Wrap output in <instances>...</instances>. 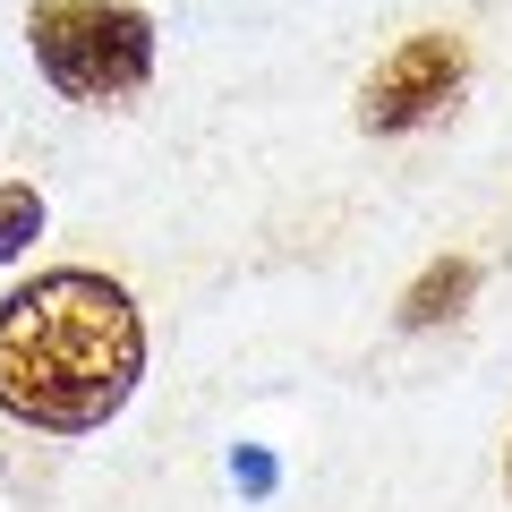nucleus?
<instances>
[{
	"mask_svg": "<svg viewBox=\"0 0 512 512\" xmlns=\"http://www.w3.org/2000/svg\"><path fill=\"white\" fill-rule=\"evenodd\" d=\"M146 384V316L94 265H43L0 299V419L103 436Z\"/></svg>",
	"mask_w": 512,
	"mask_h": 512,
	"instance_id": "1",
	"label": "nucleus"
},
{
	"mask_svg": "<svg viewBox=\"0 0 512 512\" xmlns=\"http://www.w3.org/2000/svg\"><path fill=\"white\" fill-rule=\"evenodd\" d=\"M26 52H35L43 86L60 103H86V111H111V103H137L154 86V18L137 0H35L26 9Z\"/></svg>",
	"mask_w": 512,
	"mask_h": 512,
	"instance_id": "2",
	"label": "nucleus"
},
{
	"mask_svg": "<svg viewBox=\"0 0 512 512\" xmlns=\"http://www.w3.org/2000/svg\"><path fill=\"white\" fill-rule=\"evenodd\" d=\"M461 86H470V43L444 35V26H427V35L393 43V52L367 69L359 128H367V137H410V128L444 120V111L461 103Z\"/></svg>",
	"mask_w": 512,
	"mask_h": 512,
	"instance_id": "3",
	"label": "nucleus"
},
{
	"mask_svg": "<svg viewBox=\"0 0 512 512\" xmlns=\"http://www.w3.org/2000/svg\"><path fill=\"white\" fill-rule=\"evenodd\" d=\"M470 291H478V265H470V256H436V265L402 291V308H393V316H402V333H436V325H453V316L470 308Z\"/></svg>",
	"mask_w": 512,
	"mask_h": 512,
	"instance_id": "4",
	"label": "nucleus"
},
{
	"mask_svg": "<svg viewBox=\"0 0 512 512\" xmlns=\"http://www.w3.org/2000/svg\"><path fill=\"white\" fill-rule=\"evenodd\" d=\"M43 222H52V214H43V188L35 180H0V265H18V256L43 239Z\"/></svg>",
	"mask_w": 512,
	"mask_h": 512,
	"instance_id": "5",
	"label": "nucleus"
},
{
	"mask_svg": "<svg viewBox=\"0 0 512 512\" xmlns=\"http://www.w3.org/2000/svg\"><path fill=\"white\" fill-rule=\"evenodd\" d=\"M231 470H239V487H248V495H265V487H274V461H265V453H239Z\"/></svg>",
	"mask_w": 512,
	"mask_h": 512,
	"instance_id": "6",
	"label": "nucleus"
},
{
	"mask_svg": "<svg viewBox=\"0 0 512 512\" xmlns=\"http://www.w3.org/2000/svg\"><path fill=\"white\" fill-rule=\"evenodd\" d=\"M504 487H512V453H504Z\"/></svg>",
	"mask_w": 512,
	"mask_h": 512,
	"instance_id": "7",
	"label": "nucleus"
}]
</instances>
